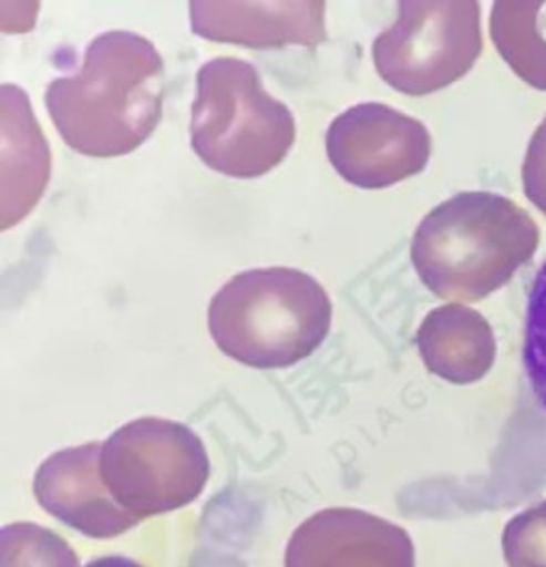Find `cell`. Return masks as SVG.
I'll return each mask as SVG.
<instances>
[{
  "label": "cell",
  "instance_id": "8",
  "mask_svg": "<svg viewBox=\"0 0 546 567\" xmlns=\"http://www.w3.org/2000/svg\"><path fill=\"white\" fill-rule=\"evenodd\" d=\"M285 567H414V546L405 529L375 514L327 508L292 532Z\"/></svg>",
  "mask_w": 546,
  "mask_h": 567
},
{
  "label": "cell",
  "instance_id": "10",
  "mask_svg": "<svg viewBox=\"0 0 546 567\" xmlns=\"http://www.w3.org/2000/svg\"><path fill=\"white\" fill-rule=\"evenodd\" d=\"M322 0H193L190 27L207 41L255 50L327 41Z\"/></svg>",
  "mask_w": 546,
  "mask_h": 567
},
{
  "label": "cell",
  "instance_id": "12",
  "mask_svg": "<svg viewBox=\"0 0 546 567\" xmlns=\"http://www.w3.org/2000/svg\"><path fill=\"white\" fill-rule=\"evenodd\" d=\"M416 346L425 368L453 384L483 380L495 361L490 322L460 303L427 313L416 333Z\"/></svg>",
  "mask_w": 546,
  "mask_h": 567
},
{
  "label": "cell",
  "instance_id": "15",
  "mask_svg": "<svg viewBox=\"0 0 546 567\" xmlns=\"http://www.w3.org/2000/svg\"><path fill=\"white\" fill-rule=\"evenodd\" d=\"M523 368L529 389L546 414V260L527 295L523 329Z\"/></svg>",
  "mask_w": 546,
  "mask_h": 567
},
{
  "label": "cell",
  "instance_id": "3",
  "mask_svg": "<svg viewBox=\"0 0 546 567\" xmlns=\"http://www.w3.org/2000/svg\"><path fill=\"white\" fill-rule=\"evenodd\" d=\"M333 306L312 276L290 267L237 274L209 303V333L229 359L248 368L285 369L327 340Z\"/></svg>",
  "mask_w": 546,
  "mask_h": 567
},
{
  "label": "cell",
  "instance_id": "7",
  "mask_svg": "<svg viewBox=\"0 0 546 567\" xmlns=\"http://www.w3.org/2000/svg\"><path fill=\"white\" fill-rule=\"evenodd\" d=\"M327 156L348 184L380 190L427 167L432 135L412 115L380 103H361L331 122Z\"/></svg>",
  "mask_w": 546,
  "mask_h": 567
},
{
  "label": "cell",
  "instance_id": "13",
  "mask_svg": "<svg viewBox=\"0 0 546 567\" xmlns=\"http://www.w3.org/2000/svg\"><path fill=\"white\" fill-rule=\"evenodd\" d=\"M543 4L495 2L491 11L493 43L521 80L546 90V43L536 29Z\"/></svg>",
  "mask_w": 546,
  "mask_h": 567
},
{
  "label": "cell",
  "instance_id": "4",
  "mask_svg": "<svg viewBox=\"0 0 546 567\" xmlns=\"http://www.w3.org/2000/svg\"><path fill=\"white\" fill-rule=\"evenodd\" d=\"M295 135V117L265 90L250 62L214 58L199 69L190 143L209 169L260 177L287 158Z\"/></svg>",
  "mask_w": 546,
  "mask_h": 567
},
{
  "label": "cell",
  "instance_id": "17",
  "mask_svg": "<svg viewBox=\"0 0 546 567\" xmlns=\"http://www.w3.org/2000/svg\"><path fill=\"white\" fill-rule=\"evenodd\" d=\"M84 567H144L140 566L137 561H133V559H128V557H99V559H92L90 564H86Z\"/></svg>",
  "mask_w": 546,
  "mask_h": 567
},
{
  "label": "cell",
  "instance_id": "9",
  "mask_svg": "<svg viewBox=\"0 0 546 567\" xmlns=\"http://www.w3.org/2000/svg\"><path fill=\"white\" fill-rule=\"evenodd\" d=\"M101 442L48 456L34 476V497L43 511L87 538L112 539L144 518L124 511L101 478Z\"/></svg>",
  "mask_w": 546,
  "mask_h": 567
},
{
  "label": "cell",
  "instance_id": "5",
  "mask_svg": "<svg viewBox=\"0 0 546 567\" xmlns=\"http://www.w3.org/2000/svg\"><path fill=\"white\" fill-rule=\"evenodd\" d=\"M99 470L115 502L147 518L193 504L209 481V456L190 426L147 416L115 431Z\"/></svg>",
  "mask_w": 546,
  "mask_h": 567
},
{
  "label": "cell",
  "instance_id": "16",
  "mask_svg": "<svg viewBox=\"0 0 546 567\" xmlns=\"http://www.w3.org/2000/svg\"><path fill=\"white\" fill-rule=\"evenodd\" d=\"M523 190L546 216V117L534 131L523 161Z\"/></svg>",
  "mask_w": 546,
  "mask_h": 567
},
{
  "label": "cell",
  "instance_id": "2",
  "mask_svg": "<svg viewBox=\"0 0 546 567\" xmlns=\"http://www.w3.org/2000/svg\"><path fill=\"white\" fill-rule=\"evenodd\" d=\"M540 246V228L515 200L487 190L440 203L416 228L412 265L435 297L474 303L513 280Z\"/></svg>",
  "mask_w": 546,
  "mask_h": 567
},
{
  "label": "cell",
  "instance_id": "6",
  "mask_svg": "<svg viewBox=\"0 0 546 567\" xmlns=\"http://www.w3.org/2000/svg\"><path fill=\"white\" fill-rule=\"evenodd\" d=\"M393 27L380 32L372 54L378 75L410 96L460 82L483 52L481 4L474 0L400 2Z\"/></svg>",
  "mask_w": 546,
  "mask_h": 567
},
{
  "label": "cell",
  "instance_id": "11",
  "mask_svg": "<svg viewBox=\"0 0 546 567\" xmlns=\"http://www.w3.org/2000/svg\"><path fill=\"white\" fill-rule=\"evenodd\" d=\"M2 218L7 230L20 223L41 199L50 179V150L32 115L29 96L16 85H2Z\"/></svg>",
  "mask_w": 546,
  "mask_h": 567
},
{
  "label": "cell",
  "instance_id": "1",
  "mask_svg": "<svg viewBox=\"0 0 546 567\" xmlns=\"http://www.w3.org/2000/svg\"><path fill=\"white\" fill-rule=\"evenodd\" d=\"M165 101V62L142 34L112 30L90 45L82 69L45 90L62 142L92 158L135 152L156 131Z\"/></svg>",
  "mask_w": 546,
  "mask_h": 567
},
{
  "label": "cell",
  "instance_id": "14",
  "mask_svg": "<svg viewBox=\"0 0 546 567\" xmlns=\"http://www.w3.org/2000/svg\"><path fill=\"white\" fill-rule=\"evenodd\" d=\"M0 567H80L71 544L34 523H13L0 534Z\"/></svg>",
  "mask_w": 546,
  "mask_h": 567
}]
</instances>
